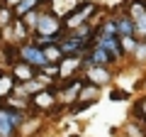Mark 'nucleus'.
Listing matches in <instances>:
<instances>
[{"instance_id":"1","label":"nucleus","mask_w":146,"mask_h":137,"mask_svg":"<svg viewBox=\"0 0 146 137\" xmlns=\"http://www.w3.org/2000/svg\"><path fill=\"white\" fill-rule=\"evenodd\" d=\"M95 10H98V5H95V3H78L71 12H66V15H63V27L71 32V30H76V27L90 22V17L95 15Z\"/></svg>"},{"instance_id":"2","label":"nucleus","mask_w":146,"mask_h":137,"mask_svg":"<svg viewBox=\"0 0 146 137\" xmlns=\"http://www.w3.org/2000/svg\"><path fill=\"white\" fill-rule=\"evenodd\" d=\"M63 32V20L58 15H54L51 10H44L42 15H39V22H36V37H54L58 39Z\"/></svg>"},{"instance_id":"3","label":"nucleus","mask_w":146,"mask_h":137,"mask_svg":"<svg viewBox=\"0 0 146 137\" xmlns=\"http://www.w3.org/2000/svg\"><path fill=\"white\" fill-rule=\"evenodd\" d=\"M25 122V113L15 108H0V137H15L17 127Z\"/></svg>"},{"instance_id":"4","label":"nucleus","mask_w":146,"mask_h":137,"mask_svg":"<svg viewBox=\"0 0 146 137\" xmlns=\"http://www.w3.org/2000/svg\"><path fill=\"white\" fill-rule=\"evenodd\" d=\"M20 59H22V61H27V64H32L34 68L46 66V56H44V49H42V47H36L34 42L22 44V47H20Z\"/></svg>"},{"instance_id":"5","label":"nucleus","mask_w":146,"mask_h":137,"mask_svg":"<svg viewBox=\"0 0 146 137\" xmlns=\"http://www.w3.org/2000/svg\"><path fill=\"white\" fill-rule=\"evenodd\" d=\"M56 88H46V91H39V93L32 95V103H34V108H39V110H51L54 105H56Z\"/></svg>"},{"instance_id":"6","label":"nucleus","mask_w":146,"mask_h":137,"mask_svg":"<svg viewBox=\"0 0 146 137\" xmlns=\"http://www.w3.org/2000/svg\"><path fill=\"white\" fill-rule=\"evenodd\" d=\"M85 81H90V83H107V81H112V74L107 71V66H85Z\"/></svg>"},{"instance_id":"7","label":"nucleus","mask_w":146,"mask_h":137,"mask_svg":"<svg viewBox=\"0 0 146 137\" xmlns=\"http://www.w3.org/2000/svg\"><path fill=\"white\" fill-rule=\"evenodd\" d=\"M36 74H39V68H34L32 64L22 61V59L17 64H12V76L17 81H32V79H36Z\"/></svg>"},{"instance_id":"8","label":"nucleus","mask_w":146,"mask_h":137,"mask_svg":"<svg viewBox=\"0 0 146 137\" xmlns=\"http://www.w3.org/2000/svg\"><path fill=\"white\" fill-rule=\"evenodd\" d=\"M58 66H61V76L63 79H76L73 74H76L78 68H85V61H83V56H66Z\"/></svg>"},{"instance_id":"9","label":"nucleus","mask_w":146,"mask_h":137,"mask_svg":"<svg viewBox=\"0 0 146 137\" xmlns=\"http://www.w3.org/2000/svg\"><path fill=\"white\" fill-rule=\"evenodd\" d=\"M115 25H117V34L119 37H136V27H134V20H131L129 15H119L115 20Z\"/></svg>"},{"instance_id":"10","label":"nucleus","mask_w":146,"mask_h":137,"mask_svg":"<svg viewBox=\"0 0 146 137\" xmlns=\"http://www.w3.org/2000/svg\"><path fill=\"white\" fill-rule=\"evenodd\" d=\"M98 95H100V86L98 83H90V81H83L80 93H78V100H83V103H95Z\"/></svg>"},{"instance_id":"11","label":"nucleus","mask_w":146,"mask_h":137,"mask_svg":"<svg viewBox=\"0 0 146 137\" xmlns=\"http://www.w3.org/2000/svg\"><path fill=\"white\" fill-rule=\"evenodd\" d=\"M15 88H17V79L12 74H3L0 71V98H7Z\"/></svg>"},{"instance_id":"12","label":"nucleus","mask_w":146,"mask_h":137,"mask_svg":"<svg viewBox=\"0 0 146 137\" xmlns=\"http://www.w3.org/2000/svg\"><path fill=\"white\" fill-rule=\"evenodd\" d=\"M44 56H46V64H61L66 54L61 52L58 42H54V44H49V47H44Z\"/></svg>"},{"instance_id":"13","label":"nucleus","mask_w":146,"mask_h":137,"mask_svg":"<svg viewBox=\"0 0 146 137\" xmlns=\"http://www.w3.org/2000/svg\"><path fill=\"white\" fill-rule=\"evenodd\" d=\"M15 10H12L10 5H0V27L3 30H10L12 25H15Z\"/></svg>"},{"instance_id":"14","label":"nucleus","mask_w":146,"mask_h":137,"mask_svg":"<svg viewBox=\"0 0 146 137\" xmlns=\"http://www.w3.org/2000/svg\"><path fill=\"white\" fill-rule=\"evenodd\" d=\"M36 7H39V0H22V3H17L12 10H15V17H25L27 12L36 10Z\"/></svg>"},{"instance_id":"15","label":"nucleus","mask_w":146,"mask_h":137,"mask_svg":"<svg viewBox=\"0 0 146 137\" xmlns=\"http://www.w3.org/2000/svg\"><path fill=\"white\" fill-rule=\"evenodd\" d=\"M39 15H42V10L36 7V10L27 12V15H25V17H20V20L25 22V27H27L29 32H36V22H39Z\"/></svg>"},{"instance_id":"16","label":"nucleus","mask_w":146,"mask_h":137,"mask_svg":"<svg viewBox=\"0 0 146 137\" xmlns=\"http://www.w3.org/2000/svg\"><path fill=\"white\" fill-rule=\"evenodd\" d=\"M119 42H122V52L124 54H134L136 52V37H119Z\"/></svg>"},{"instance_id":"17","label":"nucleus","mask_w":146,"mask_h":137,"mask_svg":"<svg viewBox=\"0 0 146 137\" xmlns=\"http://www.w3.org/2000/svg\"><path fill=\"white\" fill-rule=\"evenodd\" d=\"M134 27H136V37H146V15L136 17V20H134Z\"/></svg>"},{"instance_id":"18","label":"nucleus","mask_w":146,"mask_h":137,"mask_svg":"<svg viewBox=\"0 0 146 137\" xmlns=\"http://www.w3.org/2000/svg\"><path fill=\"white\" fill-rule=\"evenodd\" d=\"M134 115H139V118H141V122H146V98L136 103V108H134Z\"/></svg>"},{"instance_id":"19","label":"nucleus","mask_w":146,"mask_h":137,"mask_svg":"<svg viewBox=\"0 0 146 137\" xmlns=\"http://www.w3.org/2000/svg\"><path fill=\"white\" fill-rule=\"evenodd\" d=\"M46 5V10H51V0H39V7Z\"/></svg>"},{"instance_id":"20","label":"nucleus","mask_w":146,"mask_h":137,"mask_svg":"<svg viewBox=\"0 0 146 137\" xmlns=\"http://www.w3.org/2000/svg\"><path fill=\"white\" fill-rule=\"evenodd\" d=\"M112 98H127V93H122V91H115V93H112Z\"/></svg>"},{"instance_id":"21","label":"nucleus","mask_w":146,"mask_h":137,"mask_svg":"<svg viewBox=\"0 0 146 137\" xmlns=\"http://www.w3.org/2000/svg\"><path fill=\"white\" fill-rule=\"evenodd\" d=\"M3 3H7V5H10V7H15L17 3H22V0H3Z\"/></svg>"}]
</instances>
